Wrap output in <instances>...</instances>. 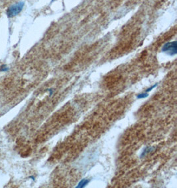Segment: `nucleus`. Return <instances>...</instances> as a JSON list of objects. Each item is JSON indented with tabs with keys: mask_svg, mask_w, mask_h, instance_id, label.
Listing matches in <instances>:
<instances>
[{
	"mask_svg": "<svg viewBox=\"0 0 177 188\" xmlns=\"http://www.w3.org/2000/svg\"><path fill=\"white\" fill-rule=\"evenodd\" d=\"M7 70H8V68L7 67V66H6V65H2L1 67V69H0V71H7Z\"/></svg>",
	"mask_w": 177,
	"mask_h": 188,
	"instance_id": "nucleus-6",
	"label": "nucleus"
},
{
	"mask_svg": "<svg viewBox=\"0 0 177 188\" xmlns=\"http://www.w3.org/2000/svg\"><path fill=\"white\" fill-rule=\"evenodd\" d=\"M148 96H149V94H148V93H141V94H138V95L137 96V99H141V98H146V97H147Z\"/></svg>",
	"mask_w": 177,
	"mask_h": 188,
	"instance_id": "nucleus-5",
	"label": "nucleus"
},
{
	"mask_svg": "<svg viewBox=\"0 0 177 188\" xmlns=\"http://www.w3.org/2000/svg\"><path fill=\"white\" fill-rule=\"evenodd\" d=\"M153 150V148L152 147H146V148L144 149V151H143V153H141V157H143L144 156H145L148 153H149L151 151Z\"/></svg>",
	"mask_w": 177,
	"mask_h": 188,
	"instance_id": "nucleus-4",
	"label": "nucleus"
},
{
	"mask_svg": "<svg viewBox=\"0 0 177 188\" xmlns=\"http://www.w3.org/2000/svg\"><path fill=\"white\" fill-rule=\"evenodd\" d=\"M161 51L169 56H174L177 53V44L176 41L166 43L162 47Z\"/></svg>",
	"mask_w": 177,
	"mask_h": 188,
	"instance_id": "nucleus-2",
	"label": "nucleus"
},
{
	"mask_svg": "<svg viewBox=\"0 0 177 188\" xmlns=\"http://www.w3.org/2000/svg\"><path fill=\"white\" fill-rule=\"evenodd\" d=\"M157 86V84H155V85H153V86H152L151 87L147 88V89L146 90V91H145V92H146V93H148V92H149V91H151V90H152V89H153L154 88L156 87Z\"/></svg>",
	"mask_w": 177,
	"mask_h": 188,
	"instance_id": "nucleus-7",
	"label": "nucleus"
},
{
	"mask_svg": "<svg viewBox=\"0 0 177 188\" xmlns=\"http://www.w3.org/2000/svg\"><path fill=\"white\" fill-rule=\"evenodd\" d=\"M25 3L23 1H20L18 3L14 4L13 6H10L6 11V14L8 17H13L15 16H17L18 14H19L23 9L24 7Z\"/></svg>",
	"mask_w": 177,
	"mask_h": 188,
	"instance_id": "nucleus-1",
	"label": "nucleus"
},
{
	"mask_svg": "<svg viewBox=\"0 0 177 188\" xmlns=\"http://www.w3.org/2000/svg\"><path fill=\"white\" fill-rule=\"evenodd\" d=\"M89 181L88 180H86V179H83V180H82L80 182L78 183V185L76 186V188H84V187H85L88 183H89Z\"/></svg>",
	"mask_w": 177,
	"mask_h": 188,
	"instance_id": "nucleus-3",
	"label": "nucleus"
}]
</instances>
